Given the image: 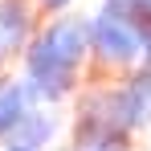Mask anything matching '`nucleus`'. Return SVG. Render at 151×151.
I'll return each mask as SVG.
<instances>
[{"mask_svg": "<svg viewBox=\"0 0 151 151\" xmlns=\"http://www.w3.org/2000/svg\"><path fill=\"white\" fill-rule=\"evenodd\" d=\"M37 49L45 53L49 61H57V65L70 70L78 57H82V49H86V29H82V21H57V25L41 37Z\"/></svg>", "mask_w": 151, "mask_h": 151, "instance_id": "f257e3e1", "label": "nucleus"}, {"mask_svg": "<svg viewBox=\"0 0 151 151\" xmlns=\"http://www.w3.org/2000/svg\"><path fill=\"white\" fill-rule=\"evenodd\" d=\"M94 41H98V49L106 57H131L135 53V29L127 25L123 17H98Z\"/></svg>", "mask_w": 151, "mask_h": 151, "instance_id": "f03ea898", "label": "nucleus"}, {"mask_svg": "<svg viewBox=\"0 0 151 151\" xmlns=\"http://www.w3.org/2000/svg\"><path fill=\"white\" fill-rule=\"evenodd\" d=\"M21 29H25V12H21V4H4V8H0V57L21 41Z\"/></svg>", "mask_w": 151, "mask_h": 151, "instance_id": "7ed1b4c3", "label": "nucleus"}, {"mask_svg": "<svg viewBox=\"0 0 151 151\" xmlns=\"http://www.w3.org/2000/svg\"><path fill=\"white\" fill-rule=\"evenodd\" d=\"M21 102H25V90L17 82H0V131L21 123Z\"/></svg>", "mask_w": 151, "mask_h": 151, "instance_id": "20e7f679", "label": "nucleus"}, {"mask_svg": "<svg viewBox=\"0 0 151 151\" xmlns=\"http://www.w3.org/2000/svg\"><path fill=\"white\" fill-rule=\"evenodd\" d=\"M53 131V123L45 119V114H29V123H25V143H37V139H45Z\"/></svg>", "mask_w": 151, "mask_h": 151, "instance_id": "39448f33", "label": "nucleus"}, {"mask_svg": "<svg viewBox=\"0 0 151 151\" xmlns=\"http://www.w3.org/2000/svg\"><path fill=\"white\" fill-rule=\"evenodd\" d=\"M45 4H53V8H57V4H65V0H45Z\"/></svg>", "mask_w": 151, "mask_h": 151, "instance_id": "423d86ee", "label": "nucleus"}, {"mask_svg": "<svg viewBox=\"0 0 151 151\" xmlns=\"http://www.w3.org/2000/svg\"><path fill=\"white\" fill-rule=\"evenodd\" d=\"M12 151H33V147H12Z\"/></svg>", "mask_w": 151, "mask_h": 151, "instance_id": "0eeeda50", "label": "nucleus"}]
</instances>
